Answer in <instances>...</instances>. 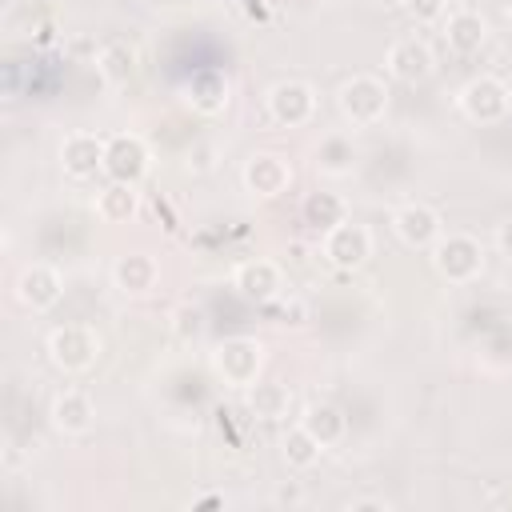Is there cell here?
Listing matches in <instances>:
<instances>
[{
    "label": "cell",
    "instance_id": "cell-3",
    "mask_svg": "<svg viewBox=\"0 0 512 512\" xmlns=\"http://www.w3.org/2000/svg\"><path fill=\"white\" fill-rule=\"evenodd\" d=\"M44 352H48L52 368H60L64 376H80L100 360L104 340L92 324H56L44 336Z\"/></svg>",
    "mask_w": 512,
    "mask_h": 512
},
{
    "label": "cell",
    "instance_id": "cell-6",
    "mask_svg": "<svg viewBox=\"0 0 512 512\" xmlns=\"http://www.w3.org/2000/svg\"><path fill=\"white\" fill-rule=\"evenodd\" d=\"M316 108H320V96L300 76H284V80L268 84V92H264V112L280 128H304V124H312L316 120Z\"/></svg>",
    "mask_w": 512,
    "mask_h": 512
},
{
    "label": "cell",
    "instance_id": "cell-5",
    "mask_svg": "<svg viewBox=\"0 0 512 512\" xmlns=\"http://www.w3.org/2000/svg\"><path fill=\"white\" fill-rule=\"evenodd\" d=\"M456 108L472 124H500L512 112V88H508V80H500L492 72L468 76L456 92Z\"/></svg>",
    "mask_w": 512,
    "mask_h": 512
},
{
    "label": "cell",
    "instance_id": "cell-8",
    "mask_svg": "<svg viewBox=\"0 0 512 512\" xmlns=\"http://www.w3.org/2000/svg\"><path fill=\"white\" fill-rule=\"evenodd\" d=\"M12 296L24 312H52L64 296V272L48 260H32L16 272V284H12Z\"/></svg>",
    "mask_w": 512,
    "mask_h": 512
},
{
    "label": "cell",
    "instance_id": "cell-22",
    "mask_svg": "<svg viewBox=\"0 0 512 512\" xmlns=\"http://www.w3.org/2000/svg\"><path fill=\"white\" fill-rule=\"evenodd\" d=\"M352 212H348V200L340 196V192H328V188H316V192H308L304 200H300V220L312 228V232H328V228H336L340 220H348Z\"/></svg>",
    "mask_w": 512,
    "mask_h": 512
},
{
    "label": "cell",
    "instance_id": "cell-1",
    "mask_svg": "<svg viewBox=\"0 0 512 512\" xmlns=\"http://www.w3.org/2000/svg\"><path fill=\"white\" fill-rule=\"evenodd\" d=\"M388 100H392V92H388L384 76H376V72H352L336 88V108H340V116L352 132L380 124L384 112H388Z\"/></svg>",
    "mask_w": 512,
    "mask_h": 512
},
{
    "label": "cell",
    "instance_id": "cell-18",
    "mask_svg": "<svg viewBox=\"0 0 512 512\" xmlns=\"http://www.w3.org/2000/svg\"><path fill=\"white\" fill-rule=\"evenodd\" d=\"M184 104L196 116H220L232 104V80L220 68H200L184 84Z\"/></svg>",
    "mask_w": 512,
    "mask_h": 512
},
{
    "label": "cell",
    "instance_id": "cell-21",
    "mask_svg": "<svg viewBox=\"0 0 512 512\" xmlns=\"http://www.w3.org/2000/svg\"><path fill=\"white\" fill-rule=\"evenodd\" d=\"M300 424L320 440L324 452L336 448V444H344V436H348V416H344V408L332 404V400H312V404H304Z\"/></svg>",
    "mask_w": 512,
    "mask_h": 512
},
{
    "label": "cell",
    "instance_id": "cell-25",
    "mask_svg": "<svg viewBox=\"0 0 512 512\" xmlns=\"http://www.w3.org/2000/svg\"><path fill=\"white\" fill-rule=\"evenodd\" d=\"M324 456V448H320V440L296 420L284 436H280V460L292 468V472H308V468H316V460Z\"/></svg>",
    "mask_w": 512,
    "mask_h": 512
},
{
    "label": "cell",
    "instance_id": "cell-28",
    "mask_svg": "<svg viewBox=\"0 0 512 512\" xmlns=\"http://www.w3.org/2000/svg\"><path fill=\"white\" fill-rule=\"evenodd\" d=\"M212 504H224V496L220 492H208V496H196L192 500V508H212Z\"/></svg>",
    "mask_w": 512,
    "mask_h": 512
},
{
    "label": "cell",
    "instance_id": "cell-12",
    "mask_svg": "<svg viewBox=\"0 0 512 512\" xmlns=\"http://www.w3.org/2000/svg\"><path fill=\"white\" fill-rule=\"evenodd\" d=\"M384 72L400 84H424L432 72H436V52L424 36L408 32V36H396L384 52Z\"/></svg>",
    "mask_w": 512,
    "mask_h": 512
},
{
    "label": "cell",
    "instance_id": "cell-9",
    "mask_svg": "<svg viewBox=\"0 0 512 512\" xmlns=\"http://www.w3.org/2000/svg\"><path fill=\"white\" fill-rule=\"evenodd\" d=\"M292 180H296V172H292L288 156L268 152V148L264 152H252L244 160V168H240V184H244V192L252 200H280L292 188Z\"/></svg>",
    "mask_w": 512,
    "mask_h": 512
},
{
    "label": "cell",
    "instance_id": "cell-4",
    "mask_svg": "<svg viewBox=\"0 0 512 512\" xmlns=\"http://www.w3.org/2000/svg\"><path fill=\"white\" fill-rule=\"evenodd\" d=\"M212 372L224 388L248 392L264 372V344L256 336H228L212 348Z\"/></svg>",
    "mask_w": 512,
    "mask_h": 512
},
{
    "label": "cell",
    "instance_id": "cell-20",
    "mask_svg": "<svg viewBox=\"0 0 512 512\" xmlns=\"http://www.w3.org/2000/svg\"><path fill=\"white\" fill-rule=\"evenodd\" d=\"M92 212L100 224H132L140 216V192L136 184H120V180H108L96 196H92Z\"/></svg>",
    "mask_w": 512,
    "mask_h": 512
},
{
    "label": "cell",
    "instance_id": "cell-23",
    "mask_svg": "<svg viewBox=\"0 0 512 512\" xmlns=\"http://www.w3.org/2000/svg\"><path fill=\"white\" fill-rule=\"evenodd\" d=\"M96 72L108 88H124L136 76V48H128L124 40H108L96 52Z\"/></svg>",
    "mask_w": 512,
    "mask_h": 512
},
{
    "label": "cell",
    "instance_id": "cell-24",
    "mask_svg": "<svg viewBox=\"0 0 512 512\" xmlns=\"http://www.w3.org/2000/svg\"><path fill=\"white\" fill-rule=\"evenodd\" d=\"M244 396H248V412L256 420H284L292 412V392L280 380H256Z\"/></svg>",
    "mask_w": 512,
    "mask_h": 512
},
{
    "label": "cell",
    "instance_id": "cell-27",
    "mask_svg": "<svg viewBox=\"0 0 512 512\" xmlns=\"http://www.w3.org/2000/svg\"><path fill=\"white\" fill-rule=\"evenodd\" d=\"M496 252H500L504 264L512 268V216H504V220L496 224Z\"/></svg>",
    "mask_w": 512,
    "mask_h": 512
},
{
    "label": "cell",
    "instance_id": "cell-7",
    "mask_svg": "<svg viewBox=\"0 0 512 512\" xmlns=\"http://www.w3.org/2000/svg\"><path fill=\"white\" fill-rule=\"evenodd\" d=\"M372 252H376V236H372V228L368 224H360V220H340L336 228H328L324 236H320V256L336 268V272H360L368 260H372Z\"/></svg>",
    "mask_w": 512,
    "mask_h": 512
},
{
    "label": "cell",
    "instance_id": "cell-29",
    "mask_svg": "<svg viewBox=\"0 0 512 512\" xmlns=\"http://www.w3.org/2000/svg\"><path fill=\"white\" fill-rule=\"evenodd\" d=\"M348 508H388V500H376V496H364V500H352Z\"/></svg>",
    "mask_w": 512,
    "mask_h": 512
},
{
    "label": "cell",
    "instance_id": "cell-11",
    "mask_svg": "<svg viewBox=\"0 0 512 512\" xmlns=\"http://www.w3.org/2000/svg\"><path fill=\"white\" fill-rule=\"evenodd\" d=\"M152 172V148L136 132H112L104 148V176L120 184H140Z\"/></svg>",
    "mask_w": 512,
    "mask_h": 512
},
{
    "label": "cell",
    "instance_id": "cell-16",
    "mask_svg": "<svg viewBox=\"0 0 512 512\" xmlns=\"http://www.w3.org/2000/svg\"><path fill=\"white\" fill-rule=\"evenodd\" d=\"M232 288H236L248 304H268V300H276V296L284 292V272H280L276 260H264V256L240 260V264L232 268Z\"/></svg>",
    "mask_w": 512,
    "mask_h": 512
},
{
    "label": "cell",
    "instance_id": "cell-10",
    "mask_svg": "<svg viewBox=\"0 0 512 512\" xmlns=\"http://www.w3.org/2000/svg\"><path fill=\"white\" fill-rule=\"evenodd\" d=\"M388 224H392V236L404 248H416V252H428L440 240V232H444V216L432 204H424V200L396 204L392 216H388Z\"/></svg>",
    "mask_w": 512,
    "mask_h": 512
},
{
    "label": "cell",
    "instance_id": "cell-17",
    "mask_svg": "<svg viewBox=\"0 0 512 512\" xmlns=\"http://www.w3.org/2000/svg\"><path fill=\"white\" fill-rule=\"evenodd\" d=\"M48 424L60 436H84L96 424V400L84 388H60L48 404Z\"/></svg>",
    "mask_w": 512,
    "mask_h": 512
},
{
    "label": "cell",
    "instance_id": "cell-31",
    "mask_svg": "<svg viewBox=\"0 0 512 512\" xmlns=\"http://www.w3.org/2000/svg\"><path fill=\"white\" fill-rule=\"evenodd\" d=\"M16 8V0H0V12H12Z\"/></svg>",
    "mask_w": 512,
    "mask_h": 512
},
{
    "label": "cell",
    "instance_id": "cell-32",
    "mask_svg": "<svg viewBox=\"0 0 512 512\" xmlns=\"http://www.w3.org/2000/svg\"><path fill=\"white\" fill-rule=\"evenodd\" d=\"M508 28H512V0H508Z\"/></svg>",
    "mask_w": 512,
    "mask_h": 512
},
{
    "label": "cell",
    "instance_id": "cell-13",
    "mask_svg": "<svg viewBox=\"0 0 512 512\" xmlns=\"http://www.w3.org/2000/svg\"><path fill=\"white\" fill-rule=\"evenodd\" d=\"M104 148H108V136L100 132H68L60 140V172L76 184L96 180L104 172Z\"/></svg>",
    "mask_w": 512,
    "mask_h": 512
},
{
    "label": "cell",
    "instance_id": "cell-19",
    "mask_svg": "<svg viewBox=\"0 0 512 512\" xmlns=\"http://www.w3.org/2000/svg\"><path fill=\"white\" fill-rule=\"evenodd\" d=\"M160 284V264L148 252H124L112 264V288L120 296H148Z\"/></svg>",
    "mask_w": 512,
    "mask_h": 512
},
{
    "label": "cell",
    "instance_id": "cell-30",
    "mask_svg": "<svg viewBox=\"0 0 512 512\" xmlns=\"http://www.w3.org/2000/svg\"><path fill=\"white\" fill-rule=\"evenodd\" d=\"M372 4H376V8H408L412 0H372Z\"/></svg>",
    "mask_w": 512,
    "mask_h": 512
},
{
    "label": "cell",
    "instance_id": "cell-2",
    "mask_svg": "<svg viewBox=\"0 0 512 512\" xmlns=\"http://www.w3.org/2000/svg\"><path fill=\"white\" fill-rule=\"evenodd\" d=\"M432 272L444 284H472L484 272V240L472 232H440V240L428 248Z\"/></svg>",
    "mask_w": 512,
    "mask_h": 512
},
{
    "label": "cell",
    "instance_id": "cell-14",
    "mask_svg": "<svg viewBox=\"0 0 512 512\" xmlns=\"http://www.w3.org/2000/svg\"><path fill=\"white\" fill-rule=\"evenodd\" d=\"M440 32H444L448 52H456V56H476L488 44V20L480 8H468V4L448 8L440 16Z\"/></svg>",
    "mask_w": 512,
    "mask_h": 512
},
{
    "label": "cell",
    "instance_id": "cell-26",
    "mask_svg": "<svg viewBox=\"0 0 512 512\" xmlns=\"http://www.w3.org/2000/svg\"><path fill=\"white\" fill-rule=\"evenodd\" d=\"M204 328H208V320H204V308H200V304H176V308H172V336H176L180 344L200 340Z\"/></svg>",
    "mask_w": 512,
    "mask_h": 512
},
{
    "label": "cell",
    "instance_id": "cell-15",
    "mask_svg": "<svg viewBox=\"0 0 512 512\" xmlns=\"http://www.w3.org/2000/svg\"><path fill=\"white\" fill-rule=\"evenodd\" d=\"M360 164V144L348 128H336V132H324L320 144L312 148V168L324 176V180H344L352 176Z\"/></svg>",
    "mask_w": 512,
    "mask_h": 512
}]
</instances>
